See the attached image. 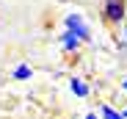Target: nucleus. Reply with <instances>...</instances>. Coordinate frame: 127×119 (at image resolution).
<instances>
[{
    "label": "nucleus",
    "instance_id": "obj_1",
    "mask_svg": "<svg viewBox=\"0 0 127 119\" xmlns=\"http://www.w3.org/2000/svg\"><path fill=\"white\" fill-rule=\"evenodd\" d=\"M66 31H72L77 39H83V42H89V39H91V31H89L86 22H83L80 14H69V17H66Z\"/></svg>",
    "mask_w": 127,
    "mask_h": 119
},
{
    "label": "nucleus",
    "instance_id": "obj_2",
    "mask_svg": "<svg viewBox=\"0 0 127 119\" xmlns=\"http://www.w3.org/2000/svg\"><path fill=\"white\" fill-rule=\"evenodd\" d=\"M105 19L108 22H122L124 19V0H105Z\"/></svg>",
    "mask_w": 127,
    "mask_h": 119
},
{
    "label": "nucleus",
    "instance_id": "obj_3",
    "mask_svg": "<svg viewBox=\"0 0 127 119\" xmlns=\"http://www.w3.org/2000/svg\"><path fill=\"white\" fill-rule=\"evenodd\" d=\"M61 44H64V50H75L77 44H80V39L72 33V31H66V33H64L61 36Z\"/></svg>",
    "mask_w": 127,
    "mask_h": 119
},
{
    "label": "nucleus",
    "instance_id": "obj_4",
    "mask_svg": "<svg viewBox=\"0 0 127 119\" xmlns=\"http://www.w3.org/2000/svg\"><path fill=\"white\" fill-rule=\"evenodd\" d=\"M69 86H72V91H75L77 97H89V86L83 83V80H77V78H72V83H69Z\"/></svg>",
    "mask_w": 127,
    "mask_h": 119
},
{
    "label": "nucleus",
    "instance_id": "obj_5",
    "mask_svg": "<svg viewBox=\"0 0 127 119\" xmlns=\"http://www.w3.org/2000/svg\"><path fill=\"white\" fill-rule=\"evenodd\" d=\"M99 108H102V116H105V119H124V114L113 111L111 105H99Z\"/></svg>",
    "mask_w": 127,
    "mask_h": 119
},
{
    "label": "nucleus",
    "instance_id": "obj_6",
    "mask_svg": "<svg viewBox=\"0 0 127 119\" xmlns=\"http://www.w3.org/2000/svg\"><path fill=\"white\" fill-rule=\"evenodd\" d=\"M14 78H17V80H25V78H31V67H25V64H19V67L14 69Z\"/></svg>",
    "mask_w": 127,
    "mask_h": 119
},
{
    "label": "nucleus",
    "instance_id": "obj_7",
    "mask_svg": "<svg viewBox=\"0 0 127 119\" xmlns=\"http://www.w3.org/2000/svg\"><path fill=\"white\" fill-rule=\"evenodd\" d=\"M122 86H124V91H127V78H124V83H122Z\"/></svg>",
    "mask_w": 127,
    "mask_h": 119
},
{
    "label": "nucleus",
    "instance_id": "obj_8",
    "mask_svg": "<svg viewBox=\"0 0 127 119\" xmlns=\"http://www.w3.org/2000/svg\"><path fill=\"white\" fill-rule=\"evenodd\" d=\"M86 119H97V116H94V114H89V116H86Z\"/></svg>",
    "mask_w": 127,
    "mask_h": 119
},
{
    "label": "nucleus",
    "instance_id": "obj_9",
    "mask_svg": "<svg viewBox=\"0 0 127 119\" xmlns=\"http://www.w3.org/2000/svg\"><path fill=\"white\" fill-rule=\"evenodd\" d=\"M124 119H127V108H124Z\"/></svg>",
    "mask_w": 127,
    "mask_h": 119
}]
</instances>
